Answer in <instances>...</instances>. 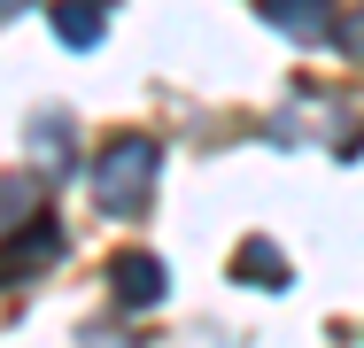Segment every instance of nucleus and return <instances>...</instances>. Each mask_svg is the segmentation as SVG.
I'll use <instances>...</instances> for the list:
<instances>
[{
    "instance_id": "nucleus-1",
    "label": "nucleus",
    "mask_w": 364,
    "mask_h": 348,
    "mask_svg": "<svg viewBox=\"0 0 364 348\" xmlns=\"http://www.w3.org/2000/svg\"><path fill=\"white\" fill-rule=\"evenodd\" d=\"M147 186H155V139L124 132L101 155V170H93V202L109 209V217H132V209L147 202Z\"/></svg>"
},
{
    "instance_id": "nucleus-2",
    "label": "nucleus",
    "mask_w": 364,
    "mask_h": 348,
    "mask_svg": "<svg viewBox=\"0 0 364 348\" xmlns=\"http://www.w3.org/2000/svg\"><path fill=\"white\" fill-rule=\"evenodd\" d=\"M109 286H117L124 310H155V302H163V263H155V256H117Z\"/></svg>"
},
{
    "instance_id": "nucleus-3",
    "label": "nucleus",
    "mask_w": 364,
    "mask_h": 348,
    "mask_svg": "<svg viewBox=\"0 0 364 348\" xmlns=\"http://www.w3.org/2000/svg\"><path fill=\"white\" fill-rule=\"evenodd\" d=\"M264 23H279L294 39H326L333 31V0H264Z\"/></svg>"
},
{
    "instance_id": "nucleus-4",
    "label": "nucleus",
    "mask_w": 364,
    "mask_h": 348,
    "mask_svg": "<svg viewBox=\"0 0 364 348\" xmlns=\"http://www.w3.org/2000/svg\"><path fill=\"white\" fill-rule=\"evenodd\" d=\"M101 23H109V8H101V0H63V8H55V31H63L70 47H93V39H101Z\"/></svg>"
},
{
    "instance_id": "nucleus-5",
    "label": "nucleus",
    "mask_w": 364,
    "mask_h": 348,
    "mask_svg": "<svg viewBox=\"0 0 364 348\" xmlns=\"http://www.w3.org/2000/svg\"><path fill=\"white\" fill-rule=\"evenodd\" d=\"M232 278H264V286H279L287 263H279V248H264V240H248L240 256H232Z\"/></svg>"
},
{
    "instance_id": "nucleus-6",
    "label": "nucleus",
    "mask_w": 364,
    "mask_h": 348,
    "mask_svg": "<svg viewBox=\"0 0 364 348\" xmlns=\"http://www.w3.org/2000/svg\"><path fill=\"white\" fill-rule=\"evenodd\" d=\"M341 39H349V55H364V16L349 23V31H341Z\"/></svg>"
}]
</instances>
